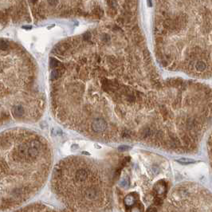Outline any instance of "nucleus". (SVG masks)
I'll use <instances>...</instances> for the list:
<instances>
[{
	"instance_id": "f257e3e1",
	"label": "nucleus",
	"mask_w": 212,
	"mask_h": 212,
	"mask_svg": "<svg viewBox=\"0 0 212 212\" xmlns=\"http://www.w3.org/2000/svg\"><path fill=\"white\" fill-rule=\"evenodd\" d=\"M52 148L27 128L0 133V212L22 206L42 189L50 176Z\"/></svg>"
},
{
	"instance_id": "6e6552de",
	"label": "nucleus",
	"mask_w": 212,
	"mask_h": 212,
	"mask_svg": "<svg viewBox=\"0 0 212 212\" xmlns=\"http://www.w3.org/2000/svg\"><path fill=\"white\" fill-rule=\"evenodd\" d=\"M177 162L179 163L180 164H183V165H188V164H191V163H196V160L189 159V158H181V159L177 160Z\"/></svg>"
},
{
	"instance_id": "423d86ee",
	"label": "nucleus",
	"mask_w": 212,
	"mask_h": 212,
	"mask_svg": "<svg viewBox=\"0 0 212 212\" xmlns=\"http://www.w3.org/2000/svg\"><path fill=\"white\" fill-rule=\"evenodd\" d=\"M154 190L156 193V196H160V197L163 196L165 194L166 191H167V184H166L165 182L163 181V180L157 182L155 185Z\"/></svg>"
},
{
	"instance_id": "f03ea898",
	"label": "nucleus",
	"mask_w": 212,
	"mask_h": 212,
	"mask_svg": "<svg viewBox=\"0 0 212 212\" xmlns=\"http://www.w3.org/2000/svg\"><path fill=\"white\" fill-rule=\"evenodd\" d=\"M46 107L34 58L16 41L0 38V127L35 123Z\"/></svg>"
},
{
	"instance_id": "9d476101",
	"label": "nucleus",
	"mask_w": 212,
	"mask_h": 212,
	"mask_svg": "<svg viewBox=\"0 0 212 212\" xmlns=\"http://www.w3.org/2000/svg\"><path fill=\"white\" fill-rule=\"evenodd\" d=\"M129 184V181H128V178H124L122 179L120 183V185H121L122 187H127Z\"/></svg>"
},
{
	"instance_id": "f8f14e48",
	"label": "nucleus",
	"mask_w": 212,
	"mask_h": 212,
	"mask_svg": "<svg viewBox=\"0 0 212 212\" xmlns=\"http://www.w3.org/2000/svg\"><path fill=\"white\" fill-rule=\"evenodd\" d=\"M130 212H141V210L138 207H134L131 209Z\"/></svg>"
},
{
	"instance_id": "20e7f679",
	"label": "nucleus",
	"mask_w": 212,
	"mask_h": 212,
	"mask_svg": "<svg viewBox=\"0 0 212 212\" xmlns=\"http://www.w3.org/2000/svg\"><path fill=\"white\" fill-rule=\"evenodd\" d=\"M52 190L65 207L90 212L105 199L101 171L95 163L79 156L60 160L53 170Z\"/></svg>"
},
{
	"instance_id": "ddd939ff",
	"label": "nucleus",
	"mask_w": 212,
	"mask_h": 212,
	"mask_svg": "<svg viewBox=\"0 0 212 212\" xmlns=\"http://www.w3.org/2000/svg\"><path fill=\"white\" fill-rule=\"evenodd\" d=\"M148 212H156L154 211V210H149V211H148Z\"/></svg>"
},
{
	"instance_id": "0eeeda50",
	"label": "nucleus",
	"mask_w": 212,
	"mask_h": 212,
	"mask_svg": "<svg viewBox=\"0 0 212 212\" xmlns=\"http://www.w3.org/2000/svg\"><path fill=\"white\" fill-rule=\"evenodd\" d=\"M136 203V197L133 194H130L124 198V203L127 207H132Z\"/></svg>"
},
{
	"instance_id": "7ed1b4c3",
	"label": "nucleus",
	"mask_w": 212,
	"mask_h": 212,
	"mask_svg": "<svg viewBox=\"0 0 212 212\" xmlns=\"http://www.w3.org/2000/svg\"><path fill=\"white\" fill-rule=\"evenodd\" d=\"M126 0H0V30L55 19L120 22Z\"/></svg>"
},
{
	"instance_id": "9b49d317",
	"label": "nucleus",
	"mask_w": 212,
	"mask_h": 212,
	"mask_svg": "<svg viewBox=\"0 0 212 212\" xmlns=\"http://www.w3.org/2000/svg\"><path fill=\"white\" fill-rule=\"evenodd\" d=\"M131 148V147L127 146V145H121L118 148V150L120 151H128L129 149Z\"/></svg>"
},
{
	"instance_id": "39448f33",
	"label": "nucleus",
	"mask_w": 212,
	"mask_h": 212,
	"mask_svg": "<svg viewBox=\"0 0 212 212\" xmlns=\"http://www.w3.org/2000/svg\"><path fill=\"white\" fill-rule=\"evenodd\" d=\"M14 212H82L77 211H73V210L68 209V208H63V209H59V208H54V207H50L48 205L43 203H32L28 205L26 207H23L20 209L17 210Z\"/></svg>"
},
{
	"instance_id": "1a4fd4ad",
	"label": "nucleus",
	"mask_w": 212,
	"mask_h": 212,
	"mask_svg": "<svg viewBox=\"0 0 212 212\" xmlns=\"http://www.w3.org/2000/svg\"><path fill=\"white\" fill-rule=\"evenodd\" d=\"M152 134H153V131H152V129L148 128H145V129H143V131H142V132H141V136L143 138L149 137V136H152Z\"/></svg>"
}]
</instances>
